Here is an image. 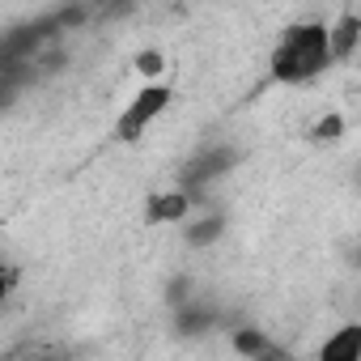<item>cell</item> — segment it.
<instances>
[{
  "label": "cell",
  "mask_w": 361,
  "mask_h": 361,
  "mask_svg": "<svg viewBox=\"0 0 361 361\" xmlns=\"http://www.w3.org/2000/svg\"><path fill=\"white\" fill-rule=\"evenodd\" d=\"M327 68H331V43H327V22L319 18L293 22L268 56V77L276 85H306Z\"/></svg>",
  "instance_id": "1"
},
{
  "label": "cell",
  "mask_w": 361,
  "mask_h": 361,
  "mask_svg": "<svg viewBox=\"0 0 361 361\" xmlns=\"http://www.w3.org/2000/svg\"><path fill=\"white\" fill-rule=\"evenodd\" d=\"M170 102H174V85L166 81V77H157V81H140V90L123 102V111L115 115V140L119 145H136V140H145L149 136V128L170 111Z\"/></svg>",
  "instance_id": "2"
},
{
  "label": "cell",
  "mask_w": 361,
  "mask_h": 361,
  "mask_svg": "<svg viewBox=\"0 0 361 361\" xmlns=\"http://www.w3.org/2000/svg\"><path fill=\"white\" fill-rule=\"evenodd\" d=\"M196 213V196L188 188H170V192H153L145 200V221L149 226H183Z\"/></svg>",
  "instance_id": "3"
},
{
  "label": "cell",
  "mask_w": 361,
  "mask_h": 361,
  "mask_svg": "<svg viewBox=\"0 0 361 361\" xmlns=\"http://www.w3.org/2000/svg\"><path fill=\"white\" fill-rule=\"evenodd\" d=\"M230 166H234V149H230V145L204 149L200 157H192V161H188V170H183V188L196 196L204 183H213V178H217V174H226Z\"/></svg>",
  "instance_id": "4"
},
{
  "label": "cell",
  "mask_w": 361,
  "mask_h": 361,
  "mask_svg": "<svg viewBox=\"0 0 361 361\" xmlns=\"http://www.w3.org/2000/svg\"><path fill=\"white\" fill-rule=\"evenodd\" d=\"M357 35H361V22L353 13H344L340 22H327V43H331V64L336 60H353L357 51Z\"/></svg>",
  "instance_id": "5"
},
{
  "label": "cell",
  "mask_w": 361,
  "mask_h": 361,
  "mask_svg": "<svg viewBox=\"0 0 361 361\" xmlns=\"http://www.w3.org/2000/svg\"><path fill=\"white\" fill-rule=\"evenodd\" d=\"M323 361H357L361 357V327H340L323 348H319Z\"/></svg>",
  "instance_id": "6"
},
{
  "label": "cell",
  "mask_w": 361,
  "mask_h": 361,
  "mask_svg": "<svg viewBox=\"0 0 361 361\" xmlns=\"http://www.w3.org/2000/svg\"><path fill=\"white\" fill-rule=\"evenodd\" d=\"M234 348L247 353V357H268V353H276L259 327H238V331H234Z\"/></svg>",
  "instance_id": "7"
},
{
  "label": "cell",
  "mask_w": 361,
  "mask_h": 361,
  "mask_svg": "<svg viewBox=\"0 0 361 361\" xmlns=\"http://www.w3.org/2000/svg\"><path fill=\"white\" fill-rule=\"evenodd\" d=\"M221 230H226L221 217H200L196 226H188V243H192V247H209L213 238H221Z\"/></svg>",
  "instance_id": "8"
},
{
  "label": "cell",
  "mask_w": 361,
  "mask_h": 361,
  "mask_svg": "<svg viewBox=\"0 0 361 361\" xmlns=\"http://www.w3.org/2000/svg\"><path fill=\"white\" fill-rule=\"evenodd\" d=\"M136 73H140L145 81H157V77L166 73V56H161L157 47H149V51H140V56H136Z\"/></svg>",
  "instance_id": "9"
},
{
  "label": "cell",
  "mask_w": 361,
  "mask_h": 361,
  "mask_svg": "<svg viewBox=\"0 0 361 361\" xmlns=\"http://www.w3.org/2000/svg\"><path fill=\"white\" fill-rule=\"evenodd\" d=\"M344 132H348L344 115H336V111H331V115H323V119H319V128H314V140H340Z\"/></svg>",
  "instance_id": "10"
},
{
  "label": "cell",
  "mask_w": 361,
  "mask_h": 361,
  "mask_svg": "<svg viewBox=\"0 0 361 361\" xmlns=\"http://www.w3.org/2000/svg\"><path fill=\"white\" fill-rule=\"evenodd\" d=\"M13 285H18V268L0 259V306H5V302L13 298Z\"/></svg>",
  "instance_id": "11"
}]
</instances>
